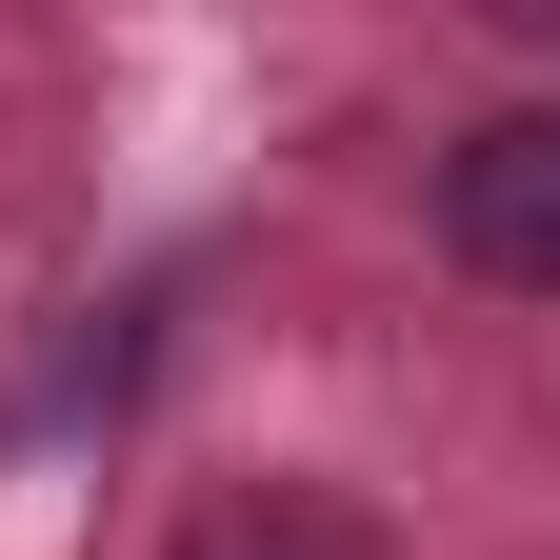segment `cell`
Returning <instances> with one entry per match:
<instances>
[{
    "label": "cell",
    "instance_id": "2",
    "mask_svg": "<svg viewBox=\"0 0 560 560\" xmlns=\"http://www.w3.org/2000/svg\"><path fill=\"white\" fill-rule=\"evenodd\" d=\"M180 560H381V521H361V501H320V480H260V501H200Z\"/></svg>",
    "mask_w": 560,
    "mask_h": 560
},
{
    "label": "cell",
    "instance_id": "1",
    "mask_svg": "<svg viewBox=\"0 0 560 560\" xmlns=\"http://www.w3.org/2000/svg\"><path fill=\"white\" fill-rule=\"evenodd\" d=\"M441 241H460V280H501V301H560V101L480 120L441 161Z\"/></svg>",
    "mask_w": 560,
    "mask_h": 560
}]
</instances>
